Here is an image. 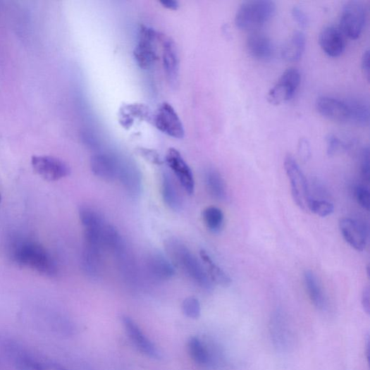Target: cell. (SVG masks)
<instances>
[{"label":"cell","instance_id":"obj_25","mask_svg":"<svg viewBox=\"0 0 370 370\" xmlns=\"http://www.w3.org/2000/svg\"><path fill=\"white\" fill-rule=\"evenodd\" d=\"M305 287L313 304L318 309H323L326 299L317 277L313 272L306 271L304 273Z\"/></svg>","mask_w":370,"mask_h":370},{"label":"cell","instance_id":"obj_41","mask_svg":"<svg viewBox=\"0 0 370 370\" xmlns=\"http://www.w3.org/2000/svg\"><path fill=\"white\" fill-rule=\"evenodd\" d=\"M37 370H68L64 366L52 363L39 364L36 365Z\"/></svg>","mask_w":370,"mask_h":370},{"label":"cell","instance_id":"obj_5","mask_svg":"<svg viewBox=\"0 0 370 370\" xmlns=\"http://www.w3.org/2000/svg\"><path fill=\"white\" fill-rule=\"evenodd\" d=\"M158 39V34L152 28L145 25L140 27L137 43L133 52L135 60L140 68L148 70L156 63Z\"/></svg>","mask_w":370,"mask_h":370},{"label":"cell","instance_id":"obj_10","mask_svg":"<svg viewBox=\"0 0 370 370\" xmlns=\"http://www.w3.org/2000/svg\"><path fill=\"white\" fill-rule=\"evenodd\" d=\"M122 323L132 343L141 353L154 359H161L160 351L135 321L129 316H123Z\"/></svg>","mask_w":370,"mask_h":370},{"label":"cell","instance_id":"obj_40","mask_svg":"<svg viewBox=\"0 0 370 370\" xmlns=\"http://www.w3.org/2000/svg\"><path fill=\"white\" fill-rule=\"evenodd\" d=\"M362 69L367 80H369V50L365 51L362 56Z\"/></svg>","mask_w":370,"mask_h":370},{"label":"cell","instance_id":"obj_9","mask_svg":"<svg viewBox=\"0 0 370 370\" xmlns=\"http://www.w3.org/2000/svg\"><path fill=\"white\" fill-rule=\"evenodd\" d=\"M154 124L159 130L170 137L176 139L185 137L184 125L175 109L168 103H163L157 109Z\"/></svg>","mask_w":370,"mask_h":370},{"label":"cell","instance_id":"obj_26","mask_svg":"<svg viewBox=\"0 0 370 370\" xmlns=\"http://www.w3.org/2000/svg\"><path fill=\"white\" fill-rule=\"evenodd\" d=\"M79 216L85 230H102L107 225L103 216L89 206L81 207L79 210Z\"/></svg>","mask_w":370,"mask_h":370},{"label":"cell","instance_id":"obj_37","mask_svg":"<svg viewBox=\"0 0 370 370\" xmlns=\"http://www.w3.org/2000/svg\"><path fill=\"white\" fill-rule=\"evenodd\" d=\"M292 16L295 21L302 27L308 25L309 19L304 12L299 7H294L292 10Z\"/></svg>","mask_w":370,"mask_h":370},{"label":"cell","instance_id":"obj_42","mask_svg":"<svg viewBox=\"0 0 370 370\" xmlns=\"http://www.w3.org/2000/svg\"><path fill=\"white\" fill-rule=\"evenodd\" d=\"M160 4L168 10L176 11L179 8V3L175 0H163Z\"/></svg>","mask_w":370,"mask_h":370},{"label":"cell","instance_id":"obj_7","mask_svg":"<svg viewBox=\"0 0 370 370\" xmlns=\"http://www.w3.org/2000/svg\"><path fill=\"white\" fill-rule=\"evenodd\" d=\"M300 81L301 75L297 68L288 69L269 92L268 101L272 105L277 106L289 101L296 92Z\"/></svg>","mask_w":370,"mask_h":370},{"label":"cell","instance_id":"obj_11","mask_svg":"<svg viewBox=\"0 0 370 370\" xmlns=\"http://www.w3.org/2000/svg\"><path fill=\"white\" fill-rule=\"evenodd\" d=\"M166 161L186 192L192 195L195 191L193 174L180 153L175 149H169L166 156Z\"/></svg>","mask_w":370,"mask_h":370},{"label":"cell","instance_id":"obj_14","mask_svg":"<svg viewBox=\"0 0 370 370\" xmlns=\"http://www.w3.org/2000/svg\"><path fill=\"white\" fill-rule=\"evenodd\" d=\"M120 159L108 154H97L93 156L91 166L93 173L105 181H113L118 178Z\"/></svg>","mask_w":370,"mask_h":370},{"label":"cell","instance_id":"obj_18","mask_svg":"<svg viewBox=\"0 0 370 370\" xmlns=\"http://www.w3.org/2000/svg\"><path fill=\"white\" fill-rule=\"evenodd\" d=\"M246 48L252 58L261 61L270 60L274 51L271 39L258 32H254L248 36Z\"/></svg>","mask_w":370,"mask_h":370},{"label":"cell","instance_id":"obj_23","mask_svg":"<svg viewBox=\"0 0 370 370\" xmlns=\"http://www.w3.org/2000/svg\"><path fill=\"white\" fill-rule=\"evenodd\" d=\"M306 38L302 32H295L290 39L283 47V58L288 62H297L300 60L304 51Z\"/></svg>","mask_w":370,"mask_h":370},{"label":"cell","instance_id":"obj_15","mask_svg":"<svg viewBox=\"0 0 370 370\" xmlns=\"http://www.w3.org/2000/svg\"><path fill=\"white\" fill-rule=\"evenodd\" d=\"M118 178L126 192L132 197H137L143 188L139 169L132 162L126 159L120 160Z\"/></svg>","mask_w":370,"mask_h":370},{"label":"cell","instance_id":"obj_33","mask_svg":"<svg viewBox=\"0 0 370 370\" xmlns=\"http://www.w3.org/2000/svg\"><path fill=\"white\" fill-rule=\"evenodd\" d=\"M355 196L357 203L366 211L369 210V192L364 186L359 185L356 187Z\"/></svg>","mask_w":370,"mask_h":370},{"label":"cell","instance_id":"obj_3","mask_svg":"<svg viewBox=\"0 0 370 370\" xmlns=\"http://www.w3.org/2000/svg\"><path fill=\"white\" fill-rule=\"evenodd\" d=\"M167 249L184 271L206 291L213 290V283L205 269L190 249L177 240H169Z\"/></svg>","mask_w":370,"mask_h":370},{"label":"cell","instance_id":"obj_39","mask_svg":"<svg viewBox=\"0 0 370 370\" xmlns=\"http://www.w3.org/2000/svg\"><path fill=\"white\" fill-rule=\"evenodd\" d=\"M362 305L367 315L370 314V291L368 287L363 290L362 294Z\"/></svg>","mask_w":370,"mask_h":370},{"label":"cell","instance_id":"obj_35","mask_svg":"<svg viewBox=\"0 0 370 370\" xmlns=\"http://www.w3.org/2000/svg\"><path fill=\"white\" fill-rule=\"evenodd\" d=\"M369 149L368 147L363 149L361 157V172L364 180H369L370 175Z\"/></svg>","mask_w":370,"mask_h":370},{"label":"cell","instance_id":"obj_34","mask_svg":"<svg viewBox=\"0 0 370 370\" xmlns=\"http://www.w3.org/2000/svg\"><path fill=\"white\" fill-rule=\"evenodd\" d=\"M327 154L332 156L341 148L345 147V144L334 135H328L326 137Z\"/></svg>","mask_w":370,"mask_h":370},{"label":"cell","instance_id":"obj_28","mask_svg":"<svg viewBox=\"0 0 370 370\" xmlns=\"http://www.w3.org/2000/svg\"><path fill=\"white\" fill-rule=\"evenodd\" d=\"M191 358L198 364L207 365L211 362V354L203 341L195 336L190 338L187 344Z\"/></svg>","mask_w":370,"mask_h":370},{"label":"cell","instance_id":"obj_32","mask_svg":"<svg viewBox=\"0 0 370 370\" xmlns=\"http://www.w3.org/2000/svg\"><path fill=\"white\" fill-rule=\"evenodd\" d=\"M184 314L189 319H197L202 313L201 303L193 297L186 298L183 303Z\"/></svg>","mask_w":370,"mask_h":370},{"label":"cell","instance_id":"obj_38","mask_svg":"<svg viewBox=\"0 0 370 370\" xmlns=\"http://www.w3.org/2000/svg\"><path fill=\"white\" fill-rule=\"evenodd\" d=\"M298 152L300 156L304 161H307L310 158V147L308 140L305 138H302L300 140Z\"/></svg>","mask_w":370,"mask_h":370},{"label":"cell","instance_id":"obj_24","mask_svg":"<svg viewBox=\"0 0 370 370\" xmlns=\"http://www.w3.org/2000/svg\"><path fill=\"white\" fill-rule=\"evenodd\" d=\"M205 183L209 193L216 200L225 202L228 199V193L223 179L220 173L214 168L206 171Z\"/></svg>","mask_w":370,"mask_h":370},{"label":"cell","instance_id":"obj_36","mask_svg":"<svg viewBox=\"0 0 370 370\" xmlns=\"http://www.w3.org/2000/svg\"><path fill=\"white\" fill-rule=\"evenodd\" d=\"M137 152L140 156L152 164L160 165L163 163L160 155L154 150L140 148L137 149Z\"/></svg>","mask_w":370,"mask_h":370},{"label":"cell","instance_id":"obj_20","mask_svg":"<svg viewBox=\"0 0 370 370\" xmlns=\"http://www.w3.org/2000/svg\"><path fill=\"white\" fill-rule=\"evenodd\" d=\"M163 65L168 80L172 83L178 82L180 70V60L175 42L170 39L164 41Z\"/></svg>","mask_w":370,"mask_h":370},{"label":"cell","instance_id":"obj_44","mask_svg":"<svg viewBox=\"0 0 370 370\" xmlns=\"http://www.w3.org/2000/svg\"><path fill=\"white\" fill-rule=\"evenodd\" d=\"M1 200H2V197H1V194H0V202H1Z\"/></svg>","mask_w":370,"mask_h":370},{"label":"cell","instance_id":"obj_31","mask_svg":"<svg viewBox=\"0 0 370 370\" xmlns=\"http://www.w3.org/2000/svg\"><path fill=\"white\" fill-rule=\"evenodd\" d=\"M307 209L321 217H326L333 213L334 206L328 202L314 200L310 198Z\"/></svg>","mask_w":370,"mask_h":370},{"label":"cell","instance_id":"obj_30","mask_svg":"<svg viewBox=\"0 0 370 370\" xmlns=\"http://www.w3.org/2000/svg\"><path fill=\"white\" fill-rule=\"evenodd\" d=\"M350 107V121L365 126L369 121V109L368 105L359 101H347Z\"/></svg>","mask_w":370,"mask_h":370},{"label":"cell","instance_id":"obj_2","mask_svg":"<svg viewBox=\"0 0 370 370\" xmlns=\"http://www.w3.org/2000/svg\"><path fill=\"white\" fill-rule=\"evenodd\" d=\"M276 11V4L269 0L244 2L236 13L235 25L241 30L254 32L269 21Z\"/></svg>","mask_w":370,"mask_h":370},{"label":"cell","instance_id":"obj_13","mask_svg":"<svg viewBox=\"0 0 370 370\" xmlns=\"http://www.w3.org/2000/svg\"><path fill=\"white\" fill-rule=\"evenodd\" d=\"M339 229L345 241L357 251H363L367 242V228L359 221L345 218L339 222Z\"/></svg>","mask_w":370,"mask_h":370},{"label":"cell","instance_id":"obj_16","mask_svg":"<svg viewBox=\"0 0 370 370\" xmlns=\"http://www.w3.org/2000/svg\"><path fill=\"white\" fill-rule=\"evenodd\" d=\"M319 44L323 51L331 58H337L345 49L344 35L339 28L333 25L323 28L319 36Z\"/></svg>","mask_w":370,"mask_h":370},{"label":"cell","instance_id":"obj_12","mask_svg":"<svg viewBox=\"0 0 370 370\" xmlns=\"http://www.w3.org/2000/svg\"><path fill=\"white\" fill-rule=\"evenodd\" d=\"M316 109L325 118L339 123L349 122L350 119L348 102L331 97H319Z\"/></svg>","mask_w":370,"mask_h":370},{"label":"cell","instance_id":"obj_17","mask_svg":"<svg viewBox=\"0 0 370 370\" xmlns=\"http://www.w3.org/2000/svg\"><path fill=\"white\" fill-rule=\"evenodd\" d=\"M104 249L85 244L81 256V266L85 274L93 279L99 278L103 270Z\"/></svg>","mask_w":370,"mask_h":370},{"label":"cell","instance_id":"obj_22","mask_svg":"<svg viewBox=\"0 0 370 370\" xmlns=\"http://www.w3.org/2000/svg\"><path fill=\"white\" fill-rule=\"evenodd\" d=\"M162 195L166 204L177 211L182 209L181 195L172 175L164 172L162 176Z\"/></svg>","mask_w":370,"mask_h":370},{"label":"cell","instance_id":"obj_4","mask_svg":"<svg viewBox=\"0 0 370 370\" xmlns=\"http://www.w3.org/2000/svg\"><path fill=\"white\" fill-rule=\"evenodd\" d=\"M366 20V11L363 4L348 2L341 11L339 30L349 38L357 39L363 32Z\"/></svg>","mask_w":370,"mask_h":370},{"label":"cell","instance_id":"obj_19","mask_svg":"<svg viewBox=\"0 0 370 370\" xmlns=\"http://www.w3.org/2000/svg\"><path fill=\"white\" fill-rule=\"evenodd\" d=\"M146 264L150 275L156 280H166L175 274V266L160 252L149 254Z\"/></svg>","mask_w":370,"mask_h":370},{"label":"cell","instance_id":"obj_1","mask_svg":"<svg viewBox=\"0 0 370 370\" xmlns=\"http://www.w3.org/2000/svg\"><path fill=\"white\" fill-rule=\"evenodd\" d=\"M12 257L19 266L39 274L53 277L58 273V266L51 254L33 240L22 239L16 242L13 246Z\"/></svg>","mask_w":370,"mask_h":370},{"label":"cell","instance_id":"obj_8","mask_svg":"<svg viewBox=\"0 0 370 370\" xmlns=\"http://www.w3.org/2000/svg\"><path fill=\"white\" fill-rule=\"evenodd\" d=\"M32 165L35 173L48 182L60 180L70 174L68 165L53 156H34Z\"/></svg>","mask_w":370,"mask_h":370},{"label":"cell","instance_id":"obj_29","mask_svg":"<svg viewBox=\"0 0 370 370\" xmlns=\"http://www.w3.org/2000/svg\"><path fill=\"white\" fill-rule=\"evenodd\" d=\"M203 217L210 232L218 234L221 231L224 223V216L221 209L214 206L208 207L204 210Z\"/></svg>","mask_w":370,"mask_h":370},{"label":"cell","instance_id":"obj_27","mask_svg":"<svg viewBox=\"0 0 370 370\" xmlns=\"http://www.w3.org/2000/svg\"><path fill=\"white\" fill-rule=\"evenodd\" d=\"M200 254L202 259L208 268L209 276L211 281L223 288L230 287L232 283L231 278L213 261L206 251L202 250Z\"/></svg>","mask_w":370,"mask_h":370},{"label":"cell","instance_id":"obj_6","mask_svg":"<svg viewBox=\"0 0 370 370\" xmlns=\"http://www.w3.org/2000/svg\"><path fill=\"white\" fill-rule=\"evenodd\" d=\"M284 168L290 181L292 195L297 206L307 211L310 197L307 179L295 158L288 154L284 159Z\"/></svg>","mask_w":370,"mask_h":370},{"label":"cell","instance_id":"obj_43","mask_svg":"<svg viewBox=\"0 0 370 370\" xmlns=\"http://www.w3.org/2000/svg\"><path fill=\"white\" fill-rule=\"evenodd\" d=\"M366 358L369 360V338L367 337L366 339Z\"/></svg>","mask_w":370,"mask_h":370},{"label":"cell","instance_id":"obj_21","mask_svg":"<svg viewBox=\"0 0 370 370\" xmlns=\"http://www.w3.org/2000/svg\"><path fill=\"white\" fill-rule=\"evenodd\" d=\"M135 119L149 121L151 113L149 107L142 104H131L121 108L119 121L123 128H130Z\"/></svg>","mask_w":370,"mask_h":370}]
</instances>
